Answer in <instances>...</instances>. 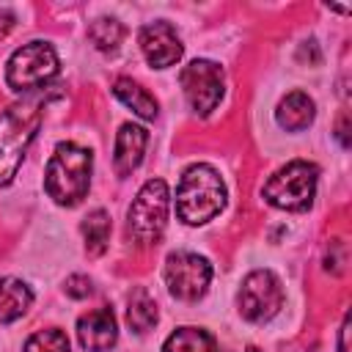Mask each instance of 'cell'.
I'll use <instances>...</instances> for the list:
<instances>
[{"mask_svg":"<svg viewBox=\"0 0 352 352\" xmlns=\"http://www.w3.org/2000/svg\"><path fill=\"white\" fill-rule=\"evenodd\" d=\"M44 96L33 94L0 113V184H8L16 176L25 151L44 121Z\"/></svg>","mask_w":352,"mask_h":352,"instance_id":"6da1fadb","label":"cell"},{"mask_svg":"<svg viewBox=\"0 0 352 352\" xmlns=\"http://www.w3.org/2000/svg\"><path fill=\"white\" fill-rule=\"evenodd\" d=\"M226 198L228 192L220 173L206 162H195L182 173L176 187V214L187 226H204L223 212Z\"/></svg>","mask_w":352,"mask_h":352,"instance_id":"7a4b0ae2","label":"cell"},{"mask_svg":"<svg viewBox=\"0 0 352 352\" xmlns=\"http://www.w3.org/2000/svg\"><path fill=\"white\" fill-rule=\"evenodd\" d=\"M94 154L77 143H58L44 173L47 195L60 206H77L91 187Z\"/></svg>","mask_w":352,"mask_h":352,"instance_id":"3957f363","label":"cell"},{"mask_svg":"<svg viewBox=\"0 0 352 352\" xmlns=\"http://www.w3.org/2000/svg\"><path fill=\"white\" fill-rule=\"evenodd\" d=\"M316 182H319V168L314 162L292 160V162H286L283 168H278L267 179L261 195L275 209H283V212H305L314 204Z\"/></svg>","mask_w":352,"mask_h":352,"instance_id":"277c9868","label":"cell"},{"mask_svg":"<svg viewBox=\"0 0 352 352\" xmlns=\"http://www.w3.org/2000/svg\"><path fill=\"white\" fill-rule=\"evenodd\" d=\"M58 52L50 41H28L6 63V82L16 94H36L58 74Z\"/></svg>","mask_w":352,"mask_h":352,"instance_id":"5b68a950","label":"cell"},{"mask_svg":"<svg viewBox=\"0 0 352 352\" xmlns=\"http://www.w3.org/2000/svg\"><path fill=\"white\" fill-rule=\"evenodd\" d=\"M168 206H170V190L162 179H148L126 212V228L129 236L138 245H154L168 223Z\"/></svg>","mask_w":352,"mask_h":352,"instance_id":"8992f818","label":"cell"},{"mask_svg":"<svg viewBox=\"0 0 352 352\" xmlns=\"http://www.w3.org/2000/svg\"><path fill=\"white\" fill-rule=\"evenodd\" d=\"M209 280H212L209 258L192 250H176L165 258V283L176 300H184V302L201 300L209 289Z\"/></svg>","mask_w":352,"mask_h":352,"instance_id":"52a82bcc","label":"cell"},{"mask_svg":"<svg viewBox=\"0 0 352 352\" xmlns=\"http://www.w3.org/2000/svg\"><path fill=\"white\" fill-rule=\"evenodd\" d=\"M179 82H182V91H184L187 104H190L198 116H209V113L220 104L223 91H226L223 69H220L214 60H206V58L190 60V63L182 69Z\"/></svg>","mask_w":352,"mask_h":352,"instance_id":"ba28073f","label":"cell"},{"mask_svg":"<svg viewBox=\"0 0 352 352\" xmlns=\"http://www.w3.org/2000/svg\"><path fill=\"white\" fill-rule=\"evenodd\" d=\"M236 305L248 322L272 319L283 305V286L278 275L270 270H253L250 275H245L236 294Z\"/></svg>","mask_w":352,"mask_h":352,"instance_id":"9c48e42d","label":"cell"},{"mask_svg":"<svg viewBox=\"0 0 352 352\" xmlns=\"http://www.w3.org/2000/svg\"><path fill=\"white\" fill-rule=\"evenodd\" d=\"M138 41H140L143 58H146L148 66H154V69H168V66H173V63L182 58V52H184V44H182L176 28H173L170 22H162V19L143 25Z\"/></svg>","mask_w":352,"mask_h":352,"instance_id":"30bf717a","label":"cell"},{"mask_svg":"<svg viewBox=\"0 0 352 352\" xmlns=\"http://www.w3.org/2000/svg\"><path fill=\"white\" fill-rule=\"evenodd\" d=\"M77 341L88 352H107L118 341V322L110 308H94L77 319Z\"/></svg>","mask_w":352,"mask_h":352,"instance_id":"8fae6325","label":"cell"},{"mask_svg":"<svg viewBox=\"0 0 352 352\" xmlns=\"http://www.w3.org/2000/svg\"><path fill=\"white\" fill-rule=\"evenodd\" d=\"M146 143H148V132L138 124H121L118 135H116V148H113V168L118 176H129L146 154Z\"/></svg>","mask_w":352,"mask_h":352,"instance_id":"7c38bea8","label":"cell"},{"mask_svg":"<svg viewBox=\"0 0 352 352\" xmlns=\"http://www.w3.org/2000/svg\"><path fill=\"white\" fill-rule=\"evenodd\" d=\"M314 116H316V104L302 91L286 94L278 102V110H275V121L286 132H302V129H308L314 124Z\"/></svg>","mask_w":352,"mask_h":352,"instance_id":"4fadbf2b","label":"cell"},{"mask_svg":"<svg viewBox=\"0 0 352 352\" xmlns=\"http://www.w3.org/2000/svg\"><path fill=\"white\" fill-rule=\"evenodd\" d=\"M33 305V292L19 278H0V322H16Z\"/></svg>","mask_w":352,"mask_h":352,"instance_id":"5bb4252c","label":"cell"},{"mask_svg":"<svg viewBox=\"0 0 352 352\" xmlns=\"http://www.w3.org/2000/svg\"><path fill=\"white\" fill-rule=\"evenodd\" d=\"M162 352H217V341L209 330L184 324V327H176L165 338Z\"/></svg>","mask_w":352,"mask_h":352,"instance_id":"9a60e30c","label":"cell"},{"mask_svg":"<svg viewBox=\"0 0 352 352\" xmlns=\"http://www.w3.org/2000/svg\"><path fill=\"white\" fill-rule=\"evenodd\" d=\"M113 94L126 104V107H132L140 118H146V121H151V118H157V99L140 85V82H135L132 77H118L116 82H113Z\"/></svg>","mask_w":352,"mask_h":352,"instance_id":"2e32d148","label":"cell"},{"mask_svg":"<svg viewBox=\"0 0 352 352\" xmlns=\"http://www.w3.org/2000/svg\"><path fill=\"white\" fill-rule=\"evenodd\" d=\"M126 324L135 333H146L157 324V302L151 300V294L146 289H135L129 294V305H126Z\"/></svg>","mask_w":352,"mask_h":352,"instance_id":"e0dca14e","label":"cell"},{"mask_svg":"<svg viewBox=\"0 0 352 352\" xmlns=\"http://www.w3.org/2000/svg\"><path fill=\"white\" fill-rule=\"evenodd\" d=\"M82 239H85V250L91 256H102L107 242H110V214L104 209H94L85 220H82Z\"/></svg>","mask_w":352,"mask_h":352,"instance_id":"ac0fdd59","label":"cell"},{"mask_svg":"<svg viewBox=\"0 0 352 352\" xmlns=\"http://www.w3.org/2000/svg\"><path fill=\"white\" fill-rule=\"evenodd\" d=\"M124 36H126L124 25H121L118 19H113V16H99V19H94L91 28H88V38H91V41L96 44V50H102V52H116V50L121 47Z\"/></svg>","mask_w":352,"mask_h":352,"instance_id":"d6986e66","label":"cell"},{"mask_svg":"<svg viewBox=\"0 0 352 352\" xmlns=\"http://www.w3.org/2000/svg\"><path fill=\"white\" fill-rule=\"evenodd\" d=\"M25 352H72V346H69V338L63 330L47 327V330L33 333L25 341Z\"/></svg>","mask_w":352,"mask_h":352,"instance_id":"ffe728a7","label":"cell"},{"mask_svg":"<svg viewBox=\"0 0 352 352\" xmlns=\"http://www.w3.org/2000/svg\"><path fill=\"white\" fill-rule=\"evenodd\" d=\"M63 289H66L69 297L82 300V297L91 294V278H88V275H69L66 283H63Z\"/></svg>","mask_w":352,"mask_h":352,"instance_id":"44dd1931","label":"cell"},{"mask_svg":"<svg viewBox=\"0 0 352 352\" xmlns=\"http://www.w3.org/2000/svg\"><path fill=\"white\" fill-rule=\"evenodd\" d=\"M11 28H14V14H11V11H6V8H0V38H3Z\"/></svg>","mask_w":352,"mask_h":352,"instance_id":"7402d4cb","label":"cell"},{"mask_svg":"<svg viewBox=\"0 0 352 352\" xmlns=\"http://www.w3.org/2000/svg\"><path fill=\"white\" fill-rule=\"evenodd\" d=\"M346 333H349V319H344V324H341V341H338L341 352H346Z\"/></svg>","mask_w":352,"mask_h":352,"instance_id":"603a6c76","label":"cell"},{"mask_svg":"<svg viewBox=\"0 0 352 352\" xmlns=\"http://www.w3.org/2000/svg\"><path fill=\"white\" fill-rule=\"evenodd\" d=\"M242 352H261V349H256V346H245Z\"/></svg>","mask_w":352,"mask_h":352,"instance_id":"cb8c5ba5","label":"cell"}]
</instances>
